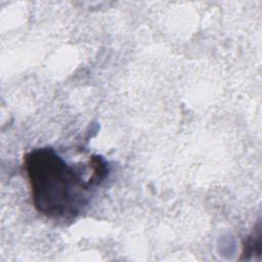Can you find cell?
Here are the masks:
<instances>
[{
	"instance_id": "6da1fadb",
	"label": "cell",
	"mask_w": 262,
	"mask_h": 262,
	"mask_svg": "<svg viewBox=\"0 0 262 262\" xmlns=\"http://www.w3.org/2000/svg\"><path fill=\"white\" fill-rule=\"evenodd\" d=\"M35 210L54 221H73L89 206L96 188L108 174L99 155L86 163H69L52 147H38L24 157Z\"/></svg>"
}]
</instances>
